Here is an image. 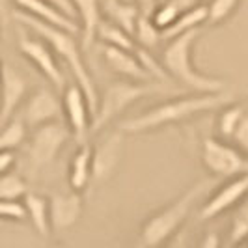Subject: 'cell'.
Here are the masks:
<instances>
[{
  "mask_svg": "<svg viewBox=\"0 0 248 248\" xmlns=\"http://www.w3.org/2000/svg\"><path fill=\"white\" fill-rule=\"evenodd\" d=\"M0 28H2V25H0Z\"/></svg>",
  "mask_w": 248,
  "mask_h": 248,
  "instance_id": "cell-44",
  "label": "cell"
},
{
  "mask_svg": "<svg viewBox=\"0 0 248 248\" xmlns=\"http://www.w3.org/2000/svg\"><path fill=\"white\" fill-rule=\"evenodd\" d=\"M122 149H124L122 131H116L108 138H105L97 149H93L92 155V179L107 181L118 168V162L122 159Z\"/></svg>",
  "mask_w": 248,
  "mask_h": 248,
  "instance_id": "cell-12",
  "label": "cell"
},
{
  "mask_svg": "<svg viewBox=\"0 0 248 248\" xmlns=\"http://www.w3.org/2000/svg\"><path fill=\"white\" fill-rule=\"evenodd\" d=\"M161 82H135V80H116L108 84L103 90L97 101V110L92 118V135L114 122L133 103L161 92Z\"/></svg>",
  "mask_w": 248,
  "mask_h": 248,
  "instance_id": "cell-5",
  "label": "cell"
},
{
  "mask_svg": "<svg viewBox=\"0 0 248 248\" xmlns=\"http://www.w3.org/2000/svg\"><path fill=\"white\" fill-rule=\"evenodd\" d=\"M17 49L39 73L49 80L50 86L54 88V92L62 93L65 86H67L65 84V77H63L62 69H60L56 54L52 52V49L41 37H37L36 34L30 36L25 28H19V32H17Z\"/></svg>",
  "mask_w": 248,
  "mask_h": 248,
  "instance_id": "cell-7",
  "label": "cell"
},
{
  "mask_svg": "<svg viewBox=\"0 0 248 248\" xmlns=\"http://www.w3.org/2000/svg\"><path fill=\"white\" fill-rule=\"evenodd\" d=\"M203 166L217 177H237L248 174V159L233 146L218 138H205L202 142Z\"/></svg>",
  "mask_w": 248,
  "mask_h": 248,
  "instance_id": "cell-8",
  "label": "cell"
},
{
  "mask_svg": "<svg viewBox=\"0 0 248 248\" xmlns=\"http://www.w3.org/2000/svg\"><path fill=\"white\" fill-rule=\"evenodd\" d=\"M247 108L243 105H232V107H226L222 110V114L218 116V133L224 138H232V135L235 133L237 125L241 124V120L245 118Z\"/></svg>",
  "mask_w": 248,
  "mask_h": 248,
  "instance_id": "cell-25",
  "label": "cell"
},
{
  "mask_svg": "<svg viewBox=\"0 0 248 248\" xmlns=\"http://www.w3.org/2000/svg\"><path fill=\"white\" fill-rule=\"evenodd\" d=\"M232 140L237 146V149L248 159V114H245V118L241 120V124L237 125L235 133L232 135Z\"/></svg>",
  "mask_w": 248,
  "mask_h": 248,
  "instance_id": "cell-31",
  "label": "cell"
},
{
  "mask_svg": "<svg viewBox=\"0 0 248 248\" xmlns=\"http://www.w3.org/2000/svg\"><path fill=\"white\" fill-rule=\"evenodd\" d=\"M71 137V131L62 122L41 125L34 129L26 146V161L32 172H41L58 159L65 142Z\"/></svg>",
  "mask_w": 248,
  "mask_h": 248,
  "instance_id": "cell-6",
  "label": "cell"
},
{
  "mask_svg": "<svg viewBox=\"0 0 248 248\" xmlns=\"http://www.w3.org/2000/svg\"><path fill=\"white\" fill-rule=\"evenodd\" d=\"M203 2H209V0H203Z\"/></svg>",
  "mask_w": 248,
  "mask_h": 248,
  "instance_id": "cell-42",
  "label": "cell"
},
{
  "mask_svg": "<svg viewBox=\"0 0 248 248\" xmlns=\"http://www.w3.org/2000/svg\"><path fill=\"white\" fill-rule=\"evenodd\" d=\"M0 77H2V63H0Z\"/></svg>",
  "mask_w": 248,
  "mask_h": 248,
  "instance_id": "cell-40",
  "label": "cell"
},
{
  "mask_svg": "<svg viewBox=\"0 0 248 248\" xmlns=\"http://www.w3.org/2000/svg\"><path fill=\"white\" fill-rule=\"evenodd\" d=\"M28 93V80L17 67L2 63L0 77V127L10 124Z\"/></svg>",
  "mask_w": 248,
  "mask_h": 248,
  "instance_id": "cell-11",
  "label": "cell"
},
{
  "mask_svg": "<svg viewBox=\"0 0 248 248\" xmlns=\"http://www.w3.org/2000/svg\"><path fill=\"white\" fill-rule=\"evenodd\" d=\"M170 2L174 4L179 12L183 13V12L192 10V8H198V6H202V2H203V0H170Z\"/></svg>",
  "mask_w": 248,
  "mask_h": 248,
  "instance_id": "cell-35",
  "label": "cell"
},
{
  "mask_svg": "<svg viewBox=\"0 0 248 248\" xmlns=\"http://www.w3.org/2000/svg\"><path fill=\"white\" fill-rule=\"evenodd\" d=\"M26 138V127L19 118H13L10 124L0 127V151L17 149Z\"/></svg>",
  "mask_w": 248,
  "mask_h": 248,
  "instance_id": "cell-24",
  "label": "cell"
},
{
  "mask_svg": "<svg viewBox=\"0 0 248 248\" xmlns=\"http://www.w3.org/2000/svg\"><path fill=\"white\" fill-rule=\"evenodd\" d=\"M26 217L30 218L32 226L41 237H49L50 220H49V200L36 192H26L23 196Z\"/></svg>",
  "mask_w": 248,
  "mask_h": 248,
  "instance_id": "cell-20",
  "label": "cell"
},
{
  "mask_svg": "<svg viewBox=\"0 0 248 248\" xmlns=\"http://www.w3.org/2000/svg\"><path fill=\"white\" fill-rule=\"evenodd\" d=\"M71 2L77 13V23L80 26V34H82V47L90 49L93 39L97 37V28L103 21L101 0H71Z\"/></svg>",
  "mask_w": 248,
  "mask_h": 248,
  "instance_id": "cell-17",
  "label": "cell"
},
{
  "mask_svg": "<svg viewBox=\"0 0 248 248\" xmlns=\"http://www.w3.org/2000/svg\"><path fill=\"white\" fill-rule=\"evenodd\" d=\"M0 218L8 220H25L26 211L19 200H0Z\"/></svg>",
  "mask_w": 248,
  "mask_h": 248,
  "instance_id": "cell-30",
  "label": "cell"
},
{
  "mask_svg": "<svg viewBox=\"0 0 248 248\" xmlns=\"http://www.w3.org/2000/svg\"><path fill=\"white\" fill-rule=\"evenodd\" d=\"M101 10L107 15V21L112 25L120 26L127 34H135L137 19L140 15V10L137 8L135 2L127 0H101Z\"/></svg>",
  "mask_w": 248,
  "mask_h": 248,
  "instance_id": "cell-18",
  "label": "cell"
},
{
  "mask_svg": "<svg viewBox=\"0 0 248 248\" xmlns=\"http://www.w3.org/2000/svg\"><path fill=\"white\" fill-rule=\"evenodd\" d=\"M135 4H137V8L140 10V13L151 15V12H153L155 6H157V0H135Z\"/></svg>",
  "mask_w": 248,
  "mask_h": 248,
  "instance_id": "cell-36",
  "label": "cell"
},
{
  "mask_svg": "<svg viewBox=\"0 0 248 248\" xmlns=\"http://www.w3.org/2000/svg\"><path fill=\"white\" fill-rule=\"evenodd\" d=\"M230 101H232V93H228V92L185 95V97H179V99L166 101L159 107H153V108H149L148 112L140 114L137 118L125 120L118 125V131L131 133V135L148 133V131L161 129L166 125L186 122V120H190L198 114H203V112L226 107V105H230Z\"/></svg>",
  "mask_w": 248,
  "mask_h": 248,
  "instance_id": "cell-2",
  "label": "cell"
},
{
  "mask_svg": "<svg viewBox=\"0 0 248 248\" xmlns=\"http://www.w3.org/2000/svg\"><path fill=\"white\" fill-rule=\"evenodd\" d=\"M207 21V6H198V8H192L188 12L179 13V17L175 19V23L172 26H168L166 30H162L161 36L162 39L170 41L174 37L185 34L188 30H194L200 28V25H203Z\"/></svg>",
  "mask_w": 248,
  "mask_h": 248,
  "instance_id": "cell-21",
  "label": "cell"
},
{
  "mask_svg": "<svg viewBox=\"0 0 248 248\" xmlns=\"http://www.w3.org/2000/svg\"><path fill=\"white\" fill-rule=\"evenodd\" d=\"M127 2H133V0H127Z\"/></svg>",
  "mask_w": 248,
  "mask_h": 248,
  "instance_id": "cell-43",
  "label": "cell"
},
{
  "mask_svg": "<svg viewBox=\"0 0 248 248\" xmlns=\"http://www.w3.org/2000/svg\"><path fill=\"white\" fill-rule=\"evenodd\" d=\"M13 164H15V153L13 151H0V175L10 174Z\"/></svg>",
  "mask_w": 248,
  "mask_h": 248,
  "instance_id": "cell-33",
  "label": "cell"
},
{
  "mask_svg": "<svg viewBox=\"0 0 248 248\" xmlns=\"http://www.w3.org/2000/svg\"><path fill=\"white\" fill-rule=\"evenodd\" d=\"M215 181H200L194 186H190L183 196L175 200L172 205H168L161 213L153 215L142 228L140 235V247L142 248H157L162 245L168 237L177 232V228L183 224L186 215L190 211L192 203L213 185Z\"/></svg>",
  "mask_w": 248,
  "mask_h": 248,
  "instance_id": "cell-4",
  "label": "cell"
},
{
  "mask_svg": "<svg viewBox=\"0 0 248 248\" xmlns=\"http://www.w3.org/2000/svg\"><path fill=\"white\" fill-rule=\"evenodd\" d=\"M200 248H218V237L215 235V233H209L203 239V243H202Z\"/></svg>",
  "mask_w": 248,
  "mask_h": 248,
  "instance_id": "cell-37",
  "label": "cell"
},
{
  "mask_svg": "<svg viewBox=\"0 0 248 248\" xmlns=\"http://www.w3.org/2000/svg\"><path fill=\"white\" fill-rule=\"evenodd\" d=\"M13 15V10H12V0H0V25L6 26L10 23V19H12Z\"/></svg>",
  "mask_w": 248,
  "mask_h": 248,
  "instance_id": "cell-34",
  "label": "cell"
},
{
  "mask_svg": "<svg viewBox=\"0 0 248 248\" xmlns=\"http://www.w3.org/2000/svg\"><path fill=\"white\" fill-rule=\"evenodd\" d=\"M26 192V183L17 174L0 175V200H21Z\"/></svg>",
  "mask_w": 248,
  "mask_h": 248,
  "instance_id": "cell-26",
  "label": "cell"
},
{
  "mask_svg": "<svg viewBox=\"0 0 248 248\" xmlns=\"http://www.w3.org/2000/svg\"><path fill=\"white\" fill-rule=\"evenodd\" d=\"M247 194H248V174L237 175L235 179H232L230 183H226L220 190H217L211 198H209V202L200 211V218L209 220V218L218 217L220 213L228 211L230 207L237 205Z\"/></svg>",
  "mask_w": 248,
  "mask_h": 248,
  "instance_id": "cell-13",
  "label": "cell"
},
{
  "mask_svg": "<svg viewBox=\"0 0 248 248\" xmlns=\"http://www.w3.org/2000/svg\"><path fill=\"white\" fill-rule=\"evenodd\" d=\"M162 2H166V0H157V4H162Z\"/></svg>",
  "mask_w": 248,
  "mask_h": 248,
  "instance_id": "cell-39",
  "label": "cell"
},
{
  "mask_svg": "<svg viewBox=\"0 0 248 248\" xmlns=\"http://www.w3.org/2000/svg\"><path fill=\"white\" fill-rule=\"evenodd\" d=\"M202 30L194 28L168 41L161 54V65L168 77L179 80L196 93H218L226 92V80L200 73L192 62V49Z\"/></svg>",
  "mask_w": 248,
  "mask_h": 248,
  "instance_id": "cell-3",
  "label": "cell"
},
{
  "mask_svg": "<svg viewBox=\"0 0 248 248\" xmlns=\"http://www.w3.org/2000/svg\"><path fill=\"white\" fill-rule=\"evenodd\" d=\"M248 235V200L237 209L233 222H232V233L230 239L232 243H239Z\"/></svg>",
  "mask_w": 248,
  "mask_h": 248,
  "instance_id": "cell-29",
  "label": "cell"
},
{
  "mask_svg": "<svg viewBox=\"0 0 248 248\" xmlns=\"http://www.w3.org/2000/svg\"><path fill=\"white\" fill-rule=\"evenodd\" d=\"M47 2H50V4H52L54 8H58L65 17L73 19L75 23H77V13H75L73 2H71V0H47Z\"/></svg>",
  "mask_w": 248,
  "mask_h": 248,
  "instance_id": "cell-32",
  "label": "cell"
},
{
  "mask_svg": "<svg viewBox=\"0 0 248 248\" xmlns=\"http://www.w3.org/2000/svg\"><path fill=\"white\" fill-rule=\"evenodd\" d=\"M239 248H248V247H245V245H243V247H239Z\"/></svg>",
  "mask_w": 248,
  "mask_h": 248,
  "instance_id": "cell-41",
  "label": "cell"
},
{
  "mask_svg": "<svg viewBox=\"0 0 248 248\" xmlns=\"http://www.w3.org/2000/svg\"><path fill=\"white\" fill-rule=\"evenodd\" d=\"M62 112L75 140L80 146L86 144L88 137L92 135V118L93 116H92L84 92L77 84H69L62 92Z\"/></svg>",
  "mask_w": 248,
  "mask_h": 248,
  "instance_id": "cell-10",
  "label": "cell"
},
{
  "mask_svg": "<svg viewBox=\"0 0 248 248\" xmlns=\"http://www.w3.org/2000/svg\"><path fill=\"white\" fill-rule=\"evenodd\" d=\"M92 155L93 149L90 144H82L78 151L75 153L71 166H69V185L73 192H80L92 181Z\"/></svg>",
  "mask_w": 248,
  "mask_h": 248,
  "instance_id": "cell-19",
  "label": "cell"
},
{
  "mask_svg": "<svg viewBox=\"0 0 248 248\" xmlns=\"http://www.w3.org/2000/svg\"><path fill=\"white\" fill-rule=\"evenodd\" d=\"M179 10L175 8L174 4L170 2V0H166V2H162V4H157L155 6V10L151 12V21H153V25L157 26L159 30H166L168 26H172L175 23V19L179 17Z\"/></svg>",
  "mask_w": 248,
  "mask_h": 248,
  "instance_id": "cell-27",
  "label": "cell"
},
{
  "mask_svg": "<svg viewBox=\"0 0 248 248\" xmlns=\"http://www.w3.org/2000/svg\"><path fill=\"white\" fill-rule=\"evenodd\" d=\"M133 37H135V41H137L138 47H142V49H146V50L155 49L157 43L162 39L161 30L153 25L151 17H149V15H144V13L138 15Z\"/></svg>",
  "mask_w": 248,
  "mask_h": 248,
  "instance_id": "cell-23",
  "label": "cell"
},
{
  "mask_svg": "<svg viewBox=\"0 0 248 248\" xmlns=\"http://www.w3.org/2000/svg\"><path fill=\"white\" fill-rule=\"evenodd\" d=\"M103 58L112 71L125 77V80H135V82H149V73L144 69V65L138 62L137 54L131 50L118 49L110 45H103Z\"/></svg>",
  "mask_w": 248,
  "mask_h": 248,
  "instance_id": "cell-15",
  "label": "cell"
},
{
  "mask_svg": "<svg viewBox=\"0 0 248 248\" xmlns=\"http://www.w3.org/2000/svg\"><path fill=\"white\" fill-rule=\"evenodd\" d=\"M82 215V198L78 192L54 194L49 200V220L50 230L71 228Z\"/></svg>",
  "mask_w": 248,
  "mask_h": 248,
  "instance_id": "cell-16",
  "label": "cell"
},
{
  "mask_svg": "<svg viewBox=\"0 0 248 248\" xmlns=\"http://www.w3.org/2000/svg\"><path fill=\"white\" fill-rule=\"evenodd\" d=\"M170 248H185V237H183V235L177 237V241H175V243Z\"/></svg>",
  "mask_w": 248,
  "mask_h": 248,
  "instance_id": "cell-38",
  "label": "cell"
},
{
  "mask_svg": "<svg viewBox=\"0 0 248 248\" xmlns=\"http://www.w3.org/2000/svg\"><path fill=\"white\" fill-rule=\"evenodd\" d=\"M97 37L103 41V45H110V47H118V49L131 50V52H135L138 47L135 37L122 30L120 26L112 25L107 19L101 21L99 28H97Z\"/></svg>",
  "mask_w": 248,
  "mask_h": 248,
  "instance_id": "cell-22",
  "label": "cell"
},
{
  "mask_svg": "<svg viewBox=\"0 0 248 248\" xmlns=\"http://www.w3.org/2000/svg\"><path fill=\"white\" fill-rule=\"evenodd\" d=\"M62 116V99H58V92L50 88H39L21 105L19 120L26 129H37L41 125L60 122Z\"/></svg>",
  "mask_w": 248,
  "mask_h": 248,
  "instance_id": "cell-9",
  "label": "cell"
},
{
  "mask_svg": "<svg viewBox=\"0 0 248 248\" xmlns=\"http://www.w3.org/2000/svg\"><path fill=\"white\" fill-rule=\"evenodd\" d=\"M241 0H209V6H207V21L211 25L217 23H222L226 21L232 13L237 10Z\"/></svg>",
  "mask_w": 248,
  "mask_h": 248,
  "instance_id": "cell-28",
  "label": "cell"
},
{
  "mask_svg": "<svg viewBox=\"0 0 248 248\" xmlns=\"http://www.w3.org/2000/svg\"><path fill=\"white\" fill-rule=\"evenodd\" d=\"M12 4H15L17 12L25 13L32 19H37V21H43L47 25L67 30L75 36L80 32L78 23H75L73 19L65 17L58 8H54L47 0H12Z\"/></svg>",
  "mask_w": 248,
  "mask_h": 248,
  "instance_id": "cell-14",
  "label": "cell"
},
{
  "mask_svg": "<svg viewBox=\"0 0 248 248\" xmlns=\"http://www.w3.org/2000/svg\"><path fill=\"white\" fill-rule=\"evenodd\" d=\"M12 19H15L19 25H23L25 28H28L37 37H41L50 49H52V52L56 54V58H60L69 67V71H71V75H73L75 78V84L84 92L88 105H90V110H92V116H93L95 110H97L99 93H97L95 82H93L92 75L88 71L86 63H84L80 47L75 41V34L67 32V30H62V28H56V26L52 25H47L43 21L32 19V17L17 12V10L13 12Z\"/></svg>",
  "mask_w": 248,
  "mask_h": 248,
  "instance_id": "cell-1",
  "label": "cell"
}]
</instances>
